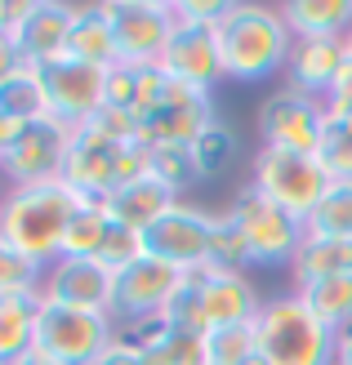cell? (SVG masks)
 <instances>
[{"instance_id": "obj_1", "label": "cell", "mask_w": 352, "mask_h": 365, "mask_svg": "<svg viewBox=\"0 0 352 365\" xmlns=\"http://www.w3.org/2000/svg\"><path fill=\"white\" fill-rule=\"evenodd\" d=\"M218 31V53H223V81L254 85L268 76H281L290 67L294 31L286 23L281 5H250V0H232Z\"/></svg>"}, {"instance_id": "obj_2", "label": "cell", "mask_w": 352, "mask_h": 365, "mask_svg": "<svg viewBox=\"0 0 352 365\" xmlns=\"http://www.w3.org/2000/svg\"><path fill=\"white\" fill-rule=\"evenodd\" d=\"M76 210H81V196L63 178L9 187L5 205H0V241L49 267L63 254V236Z\"/></svg>"}, {"instance_id": "obj_3", "label": "cell", "mask_w": 352, "mask_h": 365, "mask_svg": "<svg viewBox=\"0 0 352 365\" xmlns=\"http://www.w3.org/2000/svg\"><path fill=\"white\" fill-rule=\"evenodd\" d=\"M254 339L268 365H335L339 348V330H330L294 289L263 299L254 317Z\"/></svg>"}, {"instance_id": "obj_4", "label": "cell", "mask_w": 352, "mask_h": 365, "mask_svg": "<svg viewBox=\"0 0 352 365\" xmlns=\"http://www.w3.org/2000/svg\"><path fill=\"white\" fill-rule=\"evenodd\" d=\"M330 178L321 170V160L312 152H286V148H258L254 152V170H250V187L276 200L281 210L294 218H312V210L321 205V196L330 192Z\"/></svg>"}, {"instance_id": "obj_5", "label": "cell", "mask_w": 352, "mask_h": 365, "mask_svg": "<svg viewBox=\"0 0 352 365\" xmlns=\"http://www.w3.org/2000/svg\"><path fill=\"white\" fill-rule=\"evenodd\" d=\"M228 214L236 218L241 236H246L254 267H290L294 254H299V245H303V236H308L303 218H294L290 210H281L276 200H268L254 187H241L232 196Z\"/></svg>"}, {"instance_id": "obj_6", "label": "cell", "mask_w": 352, "mask_h": 365, "mask_svg": "<svg viewBox=\"0 0 352 365\" xmlns=\"http://www.w3.org/2000/svg\"><path fill=\"white\" fill-rule=\"evenodd\" d=\"M116 334L121 330L107 312H85V307L49 299L41 303V317H36V352H45L59 365H94Z\"/></svg>"}, {"instance_id": "obj_7", "label": "cell", "mask_w": 352, "mask_h": 365, "mask_svg": "<svg viewBox=\"0 0 352 365\" xmlns=\"http://www.w3.org/2000/svg\"><path fill=\"white\" fill-rule=\"evenodd\" d=\"M183 277H188V272H178V267L161 263V259H147V254H139L134 263L116 267L112 307H107V317L116 321L121 334L143 330V325H152V321L165 312V303H170V294L183 285Z\"/></svg>"}, {"instance_id": "obj_8", "label": "cell", "mask_w": 352, "mask_h": 365, "mask_svg": "<svg viewBox=\"0 0 352 365\" xmlns=\"http://www.w3.org/2000/svg\"><path fill=\"white\" fill-rule=\"evenodd\" d=\"M107 18L116 31V63L134 67H156L178 27L174 0H112Z\"/></svg>"}, {"instance_id": "obj_9", "label": "cell", "mask_w": 352, "mask_h": 365, "mask_svg": "<svg viewBox=\"0 0 352 365\" xmlns=\"http://www.w3.org/2000/svg\"><path fill=\"white\" fill-rule=\"evenodd\" d=\"M210 236H214V214L192 205V200H178V205L165 210L139 241H143L147 259H161L178 272H201L210 263Z\"/></svg>"}, {"instance_id": "obj_10", "label": "cell", "mask_w": 352, "mask_h": 365, "mask_svg": "<svg viewBox=\"0 0 352 365\" xmlns=\"http://www.w3.org/2000/svg\"><path fill=\"white\" fill-rule=\"evenodd\" d=\"M71 125H63L59 116L31 120L18 130V138L0 152V178L9 187H27V182H49L63 178L67 165V148H71Z\"/></svg>"}, {"instance_id": "obj_11", "label": "cell", "mask_w": 352, "mask_h": 365, "mask_svg": "<svg viewBox=\"0 0 352 365\" xmlns=\"http://www.w3.org/2000/svg\"><path fill=\"white\" fill-rule=\"evenodd\" d=\"M36 71H41V85H45L49 116H59L71 130L89 125L107 107V67H94V63H81L71 53H63V58H54Z\"/></svg>"}, {"instance_id": "obj_12", "label": "cell", "mask_w": 352, "mask_h": 365, "mask_svg": "<svg viewBox=\"0 0 352 365\" xmlns=\"http://www.w3.org/2000/svg\"><path fill=\"white\" fill-rule=\"evenodd\" d=\"M129 143H116L112 134H103L94 120L81 125L71 134V148H67V165H63V182L81 200H103L121 187V160H125Z\"/></svg>"}, {"instance_id": "obj_13", "label": "cell", "mask_w": 352, "mask_h": 365, "mask_svg": "<svg viewBox=\"0 0 352 365\" xmlns=\"http://www.w3.org/2000/svg\"><path fill=\"white\" fill-rule=\"evenodd\" d=\"M214 116V98L170 81L156 107L139 112V138L152 143V148H192L201 130H210Z\"/></svg>"}, {"instance_id": "obj_14", "label": "cell", "mask_w": 352, "mask_h": 365, "mask_svg": "<svg viewBox=\"0 0 352 365\" xmlns=\"http://www.w3.org/2000/svg\"><path fill=\"white\" fill-rule=\"evenodd\" d=\"M326 116L330 112H326L321 98L281 85L276 94L263 98V107H258V134H263V148H286V152H312L317 156Z\"/></svg>"}, {"instance_id": "obj_15", "label": "cell", "mask_w": 352, "mask_h": 365, "mask_svg": "<svg viewBox=\"0 0 352 365\" xmlns=\"http://www.w3.org/2000/svg\"><path fill=\"white\" fill-rule=\"evenodd\" d=\"M71 18H76V5H63V0H14L9 41L18 45L27 67H45L54 58H63Z\"/></svg>"}, {"instance_id": "obj_16", "label": "cell", "mask_w": 352, "mask_h": 365, "mask_svg": "<svg viewBox=\"0 0 352 365\" xmlns=\"http://www.w3.org/2000/svg\"><path fill=\"white\" fill-rule=\"evenodd\" d=\"M170 81L188 85V89H201V94H210V89L223 81V53H218V31L214 27H201V23H183L170 36V49L161 53L156 63Z\"/></svg>"}, {"instance_id": "obj_17", "label": "cell", "mask_w": 352, "mask_h": 365, "mask_svg": "<svg viewBox=\"0 0 352 365\" xmlns=\"http://www.w3.org/2000/svg\"><path fill=\"white\" fill-rule=\"evenodd\" d=\"M112 281H116V272L103 259H54L45 267L41 294L49 303L85 307V312H107V307H112Z\"/></svg>"}, {"instance_id": "obj_18", "label": "cell", "mask_w": 352, "mask_h": 365, "mask_svg": "<svg viewBox=\"0 0 352 365\" xmlns=\"http://www.w3.org/2000/svg\"><path fill=\"white\" fill-rule=\"evenodd\" d=\"M348 36H299L290 49V89H303V94L321 98L330 94V85L339 81V71L348 67Z\"/></svg>"}, {"instance_id": "obj_19", "label": "cell", "mask_w": 352, "mask_h": 365, "mask_svg": "<svg viewBox=\"0 0 352 365\" xmlns=\"http://www.w3.org/2000/svg\"><path fill=\"white\" fill-rule=\"evenodd\" d=\"M188 277H196V285H201V299H206V312H210V330L214 325H250L268 299L254 289V281L246 272L201 267V272H188Z\"/></svg>"}, {"instance_id": "obj_20", "label": "cell", "mask_w": 352, "mask_h": 365, "mask_svg": "<svg viewBox=\"0 0 352 365\" xmlns=\"http://www.w3.org/2000/svg\"><path fill=\"white\" fill-rule=\"evenodd\" d=\"M178 200L183 196H174L165 182H156L152 174H147V178H134V182H125V187H116L112 196L103 200V214L112 218V227H125V232L143 236L165 210L178 205Z\"/></svg>"}, {"instance_id": "obj_21", "label": "cell", "mask_w": 352, "mask_h": 365, "mask_svg": "<svg viewBox=\"0 0 352 365\" xmlns=\"http://www.w3.org/2000/svg\"><path fill=\"white\" fill-rule=\"evenodd\" d=\"M330 277H352V241L348 236L308 232L299 254H294V263H290V281H294V289H299V285L330 281Z\"/></svg>"}, {"instance_id": "obj_22", "label": "cell", "mask_w": 352, "mask_h": 365, "mask_svg": "<svg viewBox=\"0 0 352 365\" xmlns=\"http://www.w3.org/2000/svg\"><path fill=\"white\" fill-rule=\"evenodd\" d=\"M67 53L81 63H94V67L116 63V31H112V18H107V5H76Z\"/></svg>"}, {"instance_id": "obj_23", "label": "cell", "mask_w": 352, "mask_h": 365, "mask_svg": "<svg viewBox=\"0 0 352 365\" xmlns=\"http://www.w3.org/2000/svg\"><path fill=\"white\" fill-rule=\"evenodd\" d=\"M45 294H0V365L36 348V317Z\"/></svg>"}, {"instance_id": "obj_24", "label": "cell", "mask_w": 352, "mask_h": 365, "mask_svg": "<svg viewBox=\"0 0 352 365\" xmlns=\"http://www.w3.org/2000/svg\"><path fill=\"white\" fill-rule=\"evenodd\" d=\"M286 23L299 36H348L352 31V0H290L281 5Z\"/></svg>"}, {"instance_id": "obj_25", "label": "cell", "mask_w": 352, "mask_h": 365, "mask_svg": "<svg viewBox=\"0 0 352 365\" xmlns=\"http://www.w3.org/2000/svg\"><path fill=\"white\" fill-rule=\"evenodd\" d=\"M129 339L139 343L143 365H206V352H201V339L196 334L165 330L161 321L143 325V330H129Z\"/></svg>"}, {"instance_id": "obj_26", "label": "cell", "mask_w": 352, "mask_h": 365, "mask_svg": "<svg viewBox=\"0 0 352 365\" xmlns=\"http://www.w3.org/2000/svg\"><path fill=\"white\" fill-rule=\"evenodd\" d=\"M0 116L14 120V125H31V120L49 116L45 85H41V71L36 67H18L9 81H0Z\"/></svg>"}, {"instance_id": "obj_27", "label": "cell", "mask_w": 352, "mask_h": 365, "mask_svg": "<svg viewBox=\"0 0 352 365\" xmlns=\"http://www.w3.org/2000/svg\"><path fill=\"white\" fill-rule=\"evenodd\" d=\"M107 232H112V218L103 214V205H99V200H81L76 218L67 223V236H63V254H59V259H99Z\"/></svg>"}, {"instance_id": "obj_28", "label": "cell", "mask_w": 352, "mask_h": 365, "mask_svg": "<svg viewBox=\"0 0 352 365\" xmlns=\"http://www.w3.org/2000/svg\"><path fill=\"white\" fill-rule=\"evenodd\" d=\"M241 152V138L228 120H214L210 130H201L196 143H192V160H196V178L201 182H210L218 174H228L232 170V160Z\"/></svg>"}, {"instance_id": "obj_29", "label": "cell", "mask_w": 352, "mask_h": 365, "mask_svg": "<svg viewBox=\"0 0 352 365\" xmlns=\"http://www.w3.org/2000/svg\"><path fill=\"white\" fill-rule=\"evenodd\" d=\"M312 312H317L330 330H348L352 325V277H330V281H312L294 289Z\"/></svg>"}, {"instance_id": "obj_30", "label": "cell", "mask_w": 352, "mask_h": 365, "mask_svg": "<svg viewBox=\"0 0 352 365\" xmlns=\"http://www.w3.org/2000/svg\"><path fill=\"white\" fill-rule=\"evenodd\" d=\"M201 352L206 365H246L258 356V339H254V321L250 325H214L201 334Z\"/></svg>"}, {"instance_id": "obj_31", "label": "cell", "mask_w": 352, "mask_h": 365, "mask_svg": "<svg viewBox=\"0 0 352 365\" xmlns=\"http://www.w3.org/2000/svg\"><path fill=\"white\" fill-rule=\"evenodd\" d=\"M165 330H178V334H206L210 330V312H206V299H201V285L196 277H183V285L170 294V303H165V312L156 317Z\"/></svg>"}, {"instance_id": "obj_32", "label": "cell", "mask_w": 352, "mask_h": 365, "mask_svg": "<svg viewBox=\"0 0 352 365\" xmlns=\"http://www.w3.org/2000/svg\"><path fill=\"white\" fill-rule=\"evenodd\" d=\"M317 160L335 182H352V116H326Z\"/></svg>"}, {"instance_id": "obj_33", "label": "cell", "mask_w": 352, "mask_h": 365, "mask_svg": "<svg viewBox=\"0 0 352 365\" xmlns=\"http://www.w3.org/2000/svg\"><path fill=\"white\" fill-rule=\"evenodd\" d=\"M206 267H218V272H246L254 267L250 263V245H246V236H241L236 227V218L223 210V214H214V236H210V263Z\"/></svg>"}, {"instance_id": "obj_34", "label": "cell", "mask_w": 352, "mask_h": 365, "mask_svg": "<svg viewBox=\"0 0 352 365\" xmlns=\"http://www.w3.org/2000/svg\"><path fill=\"white\" fill-rule=\"evenodd\" d=\"M308 232L348 236L352 241V182H330V192L321 196V205L308 218Z\"/></svg>"}, {"instance_id": "obj_35", "label": "cell", "mask_w": 352, "mask_h": 365, "mask_svg": "<svg viewBox=\"0 0 352 365\" xmlns=\"http://www.w3.org/2000/svg\"><path fill=\"white\" fill-rule=\"evenodd\" d=\"M143 98H147V67H134V63H112L107 67V107L139 116Z\"/></svg>"}, {"instance_id": "obj_36", "label": "cell", "mask_w": 352, "mask_h": 365, "mask_svg": "<svg viewBox=\"0 0 352 365\" xmlns=\"http://www.w3.org/2000/svg\"><path fill=\"white\" fill-rule=\"evenodd\" d=\"M41 281H45V263L0 241V294H41Z\"/></svg>"}, {"instance_id": "obj_37", "label": "cell", "mask_w": 352, "mask_h": 365, "mask_svg": "<svg viewBox=\"0 0 352 365\" xmlns=\"http://www.w3.org/2000/svg\"><path fill=\"white\" fill-rule=\"evenodd\" d=\"M152 178L165 182L174 196H183L188 187H196V160L192 148H152Z\"/></svg>"}, {"instance_id": "obj_38", "label": "cell", "mask_w": 352, "mask_h": 365, "mask_svg": "<svg viewBox=\"0 0 352 365\" xmlns=\"http://www.w3.org/2000/svg\"><path fill=\"white\" fill-rule=\"evenodd\" d=\"M139 254H143V241H139V236L125 232V227H112V232H107V241H103V254H99V259L116 272V267H125V263H134Z\"/></svg>"}, {"instance_id": "obj_39", "label": "cell", "mask_w": 352, "mask_h": 365, "mask_svg": "<svg viewBox=\"0 0 352 365\" xmlns=\"http://www.w3.org/2000/svg\"><path fill=\"white\" fill-rule=\"evenodd\" d=\"M174 9L183 23H201V27H218L223 14L232 9V0H174Z\"/></svg>"}, {"instance_id": "obj_40", "label": "cell", "mask_w": 352, "mask_h": 365, "mask_svg": "<svg viewBox=\"0 0 352 365\" xmlns=\"http://www.w3.org/2000/svg\"><path fill=\"white\" fill-rule=\"evenodd\" d=\"M326 112H330V116H352V58H348V67L339 71V81L330 85Z\"/></svg>"}, {"instance_id": "obj_41", "label": "cell", "mask_w": 352, "mask_h": 365, "mask_svg": "<svg viewBox=\"0 0 352 365\" xmlns=\"http://www.w3.org/2000/svg\"><path fill=\"white\" fill-rule=\"evenodd\" d=\"M94 365H143V352H139V343L129 339V334H116V339L103 348V356H99Z\"/></svg>"}, {"instance_id": "obj_42", "label": "cell", "mask_w": 352, "mask_h": 365, "mask_svg": "<svg viewBox=\"0 0 352 365\" xmlns=\"http://www.w3.org/2000/svg\"><path fill=\"white\" fill-rule=\"evenodd\" d=\"M18 67H27L23 53H18V45L9 41V31H0V81H9Z\"/></svg>"}, {"instance_id": "obj_43", "label": "cell", "mask_w": 352, "mask_h": 365, "mask_svg": "<svg viewBox=\"0 0 352 365\" xmlns=\"http://www.w3.org/2000/svg\"><path fill=\"white\" fill-rule=\"evenodd\" d=\"M335 365H352V325L339 330V348H335Z\"/></svg>"}, {"instance_id": "obj_44", "label": "cell", "mask_w": 352, "mask_h": 365, "mask_svg": "<svg viewBox=\"0 0 352 365\" xmlns=\"http://www.w3.org/2000/svg\"><path fill=\"white\" fill-rule=\"evenodd\" d=\"M18 130H23V125H14V120H5V116H0V152H5L9 143L18 138Z\"/></svg>"}, {"instance_id": "obj_45", "label": "cell", "mask_w": 352, "mask_h": 365, "mask_svg": "<svg viewBox=\"0 0 352 365\" xmlns=\"http://www.w3.org/2000/svg\"><path fill=\"white\" fill-rule=\"evenodd\" d=\"M9 365H59V361H49L45 352H36V348H31L27 356H18V361H9Z\"/></svg>"}, {"instance_id": "obj_46", "label": "cell", "mask_w": 352, "mask_h": 365, "mask_svg": "<svg viewBox=\"0 0 352 365\" xmlns=\"http://www.w3.org/2000/svg\"><path fill=\"white\" fill-rule=\"evenodd\" d=\"M14 23V0H0V31H9Z\"/></svg>"}, {"instance_id": "obj_47", "label": "cell", "mask_w": 352, "mask_h": 365, "mask_svg": "<svg viewBox=\"0 0 352 365\" xmlns=\"http://www.w3.org/2000/svg\"><path fill=\"white\" fill-rule=\"evenodd\" d=\"M5 192H9V182H5V178H0V205H5Z\"/></svg>"}, {"instance_id": "obj_48", "label": "cell", "mask_w": 352, "mask_h": 365, "mask_svg": "<svg viewBox=\"0 0 352 365\" xmlns=\"http://www.w3.org/2000/svg\"><path fill=\"white\" fill-rule=\"evenodd\" d=\"M246 365H268V361H263V356H254V361H246Z\"/></svg>"}, {"instance_id": "obj_49", "label": "cell", "mask_w": 352, "mask_h": 365, "mask_svg": "<svg viewBox=\"0 0 352 365\" xmlns=\"http://www.w3.org/2000/svg\"><path fill=\"white\" fill-rule=\"evenodd\" d=\"M348 53H352V31H348Z\"/></svg>"}]
</instances>
